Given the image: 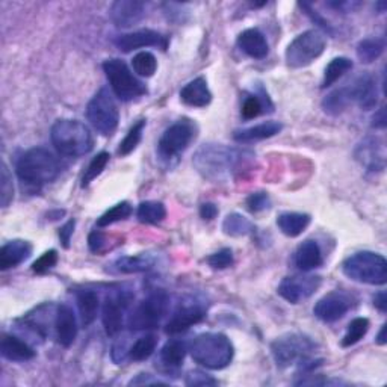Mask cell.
<instances>
[{
    "mask_svg": "<svg viewBox=\"0 0 387 387\" xmlns=\"http://www.w3.org/2000/svg\"><path fill=\"white\" fill-rule=\"evenodd\" d=\"M190 353L198 365L212 371H221L232 363L234 348L226 334L203 333L192 341Z\"/></svg>",
    "mask_w": 387,
    "mask_h": 387,
    "instance_id": "2",
    "label": "cell"
},
{
    "mask_svg": "<svg viewBox=\"0 0 387 387\" xmlns=\"http://www.w3.org/2000/svg\"><path fill=\"white\" fill-rule=\"evenodd\" d=\"M353 68V61L339 56L334 58L330 64L326 68V73H324V81H322V88H327V86H331L334 82H338L345 73Z\"/></svg>",
    "mask_w": 387,
    "mask_h": 387,
    "instance_id": "32",
    "label": "cell"
},
{
    "mask_svg": "<svg viewBox=\"0 0 387 387\" xmlns=\"http://www.w3.org/2000/svg\"><path fill=\"white\" fill-rule=\"evenodd\" d=\"M86 117L93 128L103 136H110L118 128L120 112L108 88L100 90L86 108Z\"/></svg>",
    "mask_w": 387,
    "mask_h": 387,
    "instance_id": "9",
    "label": "cell"
},
{
    "mask_svg": "<svg viewBox=\"0 0 387 387\" xmlns=\"http://www.w3.org/2000/svg\"><path fill=\"white\" fill-rule=\"evenodd\" d=\"M115 46L124 53H129L132 50L143 48V47H160L162 50H167L168 40L167 36L156 31L143 29L136 31L132 33H124L120 35L115 40Z\"/></svg>",
    "mask_w": 387,
    "mask_h": 387,
    "instance_id": "14",
    "label": "cell"
},
{
    "mask_svg": "<svg viewBox=\"0 0 387 387\" xmlns=\"http://www.w3.org/2000/svg\"><path fill=\"white\" fill-rule=\"evenodd\" d=\"M326 36L318 29H310L298 35L286 48V62L292 68L310 66L326 50Z\"/></svg>",
    "mask_w": 387,
    "mask_h": 387,
    "instance_id": "7",
    "label": "cell"
},
{
    "mask_svg": "<svg viewBox=\"0 0 387 387\" xmlns=\"http://www.w3.org/2000/svg\"><path fill=\"white\" fill-rule=\"evenodd\" d=\"M218 215V207L214 203H205L200 207V217L206 221L214 220Z\"/></svg>",
    "mask_w": 387,
    "mask_h": 387,
    "instance_id": "51",
    "label": "cell"
},
{
    "mask_svg": "<svg viewBox=\"0 0 387 387\" xmlns=\"http://www.w3.org/2000/svg\"><path fill=\"white\" fill-rule=\"evenodd\" d=\"M109 17L118 28H132L145 17V4L138 0H117L110 5Z\"/></svg>",
    "mask_w": 387,
    "mask_h": 387,
    "instance_id": "15",
    "label": "cell"
},
{
    "mask_svg": "<svg viewBox=\"0 0 387 387\" xmlns=\"http://www.w3.org/2000/svg\"><path fill=\"white\" fill-rule=\"evenodd\" d=\"M136 215L144 224H158L167 217V209L160 202H144L138 206Z\"/></svg>",
    "mask_w": 387,
    "mask_h": 387,
    "instance_id": "34",
    "label": "cell"
},
{
    "mask_svg": "<svg viewBox=\"0 0 387 387\" xmlns=\"http://www.w3.org/2000/svg\"><path fill=\"white\" fill-rule=\"evenodd\" d=\"M269 206H271V198L265 192H256L247 198V207L249 212H254V214L269 209Z\"/></svg>",
    "mask_w": 387,
    "mask_h": 387,
    "instance_id": "46",
    "label": "cell"
},
{
    "mask_svg": "<svg viewBox=\"0 0 387 387\" xmlns=\"http://www.w3.org/2000/svg\"><path fill=\"white\" fill-rule=\"evenodd\" d=\"M207 264L215 269H226L233 264V253L230 248H222L207 257Z\"/></svg>",
    "mask_w": 387,
    "mask_h": 387,
    "instance_id": "43",
    "label": "cell"
},
{
    "mask_svg": "<svg viewBox=\"0 0 387 387\" xmlns=\"http://www.w3.org/2000/svg\"><path fill=\"white\" fill-rule=\"evenodd\" d=\"M78 307L81 314V321L83 327H90L97 318V311L100 307L98 295L93 291H81L78 292Z\"/></svg>",
    "mask_w": 387,
    "mask_h": 387,
    "instance_id": "29",
    "label": "cell"
},
{
    "mask_svg": "<svg viewBox=\"0 0 387 387\" xmlns=\"http://www.w3.org/2000/svg\"><path fill=\"white\" fill-rule=\"evenodd\" d=\"M14 198V186H12V176L5 164H2V174H0V205L8 207Z\"/></svg>",
    "mask_w": 387,
    "mask_h": 387,
    "instance_id": "42",
    "label": "cell"
},
{
    "mask_svg": "<svg viewBox=\"0 0 387 387\" xmlns=\"http://www.w3.org/2000/svg\"><path fill=\"white\" fill-rule=\"evenodd\" d=\"M351 309V299L342 292H330L316 303L314 314L324 322H334Z\"/></svg>",
    "mask_w": 387,
    "mask_h": 387,
    "instance_id": "17",
    "label": "cell"
},
{
    "mask_svg": "<svg viewBox=\"0 0 387 387\" xmlns=\"http://www.w3.org/2000/svg\"><path fill=\"white\" fill-rule=\"evenodd\" d=\"M369 330V319L366 318H356L354 321L349 322L346 329V333L342 339V346H351L356 345L358 341L363 339V336Z\"/></svg>",
    "mask_w": 387,
    "mask_h": 387,
    "instance_id": "37",
    "label": "cell"
},
{
    "mask_svg": "<svg viewBox=\"0 0 387 387\" xmlns=\"http://www.w3.org/2000/svg\"><path fill=\"white\" fill-rule=\"evenodd\" d=\"M310 215L298 214V212H286L277 218V226L280 230L291 238H296L301 234L310 224Z\"/></svg>",
    "mask_w": 387,
    "mask_h": 387,
    "instance_id": "27",
    "label": "cell"
},
{
    "mask_svg": "<svg viewBox=\"0 0 387 387\" xmlns=\"http://www.w3.org/2000/svg\"><path fill=\"white\" fill-rule=\"evenodd\" d=\"M378 8H380V12H383V11L386 9V4H384V2H380V4H378Z\"/></svg>",
    "mask_w": 387,
    "mask_h": 387,
    "instance_id": "56",
    "label": "cell"
},
{
    "mask_svg": "<svg viewBox=\"0 0 387 387\" xmlns=\"http://www.w3.org/2000/svg\"><path fill=\"white\" fill-rule=\"evenodd\" d=\"M130 303V295L126 292H117L106 296L103 304V326L108 336H115L123 329V318Z\"/></svg>",
    "mask_w": 387,
    "mask_h": 387,
    "instance_id": "13",
    "label": "cell"
},
{
    "mask_svg": "<svg viewBox=\"0 0 387 387\" xmlns=\"http://www.w3.org/2000/svg\"><path fill=\"white\" fill-rule=\"evenodd\" d=\"M222 230L226 234L233 236V238H239V236H247L249 233H253L254 226L252 221L242 217L241 214H230L222 222Z\"/></svg>",
    "mask_w": 387,
    "mask_h": 387,
    "instance_id": "31",
    "label": "cell"
},
{
    "mask_svg": "<svg viewBox=\"0 0 387 387\" xmlns=\"http://www.w3.org/2000/svg\"><path fill=\"white\" fill-rule=\"evenodd\" d=\"M384 52V41L381 38H366L357 46V56L365 64H371Z\"/></svg>",
    "mask_w": 387,
    "mask_h": 387,
    "instance_id": "36",
    "label": "cell"
},
{
    "mask_svg": "<svg viewBox=\"0 0 387 387\" xmlns=\"http://www.w3.org/2000/svg\"><path fill=\"white\" fill-rule=\"evenodd\" d=\"M386 330H387V326L384 324V326H383L381 330H380V333H378V336H377V344H378V345H386V342H387Z\"/></svg>",
    "mask_w": 387,
    "mask_h": 387,
    "instance_id": "55",
    "label": "cell"
},
{
    "mask_svg": "<svg viewBox=\"0 0 387 387\" xmlns=\"http://www.w3.org/2000/svg\"><path fill=\"white\" fill-rule=\"evenodd\" d=\"M205 316H206V310L200 303H195V301L182 303L179 309L174 311V315L170 319V322L167 324L165 331L168 334L183 333L188 329H191L194 324H198Z\"/></svg>",
    "mask_w": 387,
    "mask_h": 387,
    "instance_id": "16",
    "label": "cell"
},
{
    "mask_svg": "<svg viewBox=\"0 0 387 387\" xmlns=\"http://www.w3.org/2000/svg\"><path fill=\"white\" fill-rule=\"evenodd\" d=\"M372 128L377 129H384L386 128V110L384 108H381L376 115L372 118Z\"/></svg>",
    "mask_w": 387,
    "mask_h": 387,
    "instance_id": "54",
    "label": "cell"
},
{
    "mask_svg": "<svg viewBox=\"0 0 387 387\" xmlns=\"http://www.w3.org/2000/svg\"><path fill=\"white\" fill-rule=\"evenodd\" d=\"M316 349V344L309 336L299 333H289L276 339L271 345V353L277 366L288 368L296 361L307 360L309 356Z\"/></svg>",
    "mask_w": 387,
    "mask_h": 387,
    "instance_id": "6",
    "label": "cell"
},
{
    "mask_svg": "<svg viewBox=\"0 0 387 387\" xmlns=\"http://www.w3.org/2000/svg\"><path fill=\"white\" fill-rule=\"evenodd\" d=\"M180 98L183 100V103L188 106L206 108L212 100V93L209 91L206 79L197 78L190 83H186L180 91Z\"/></svg>",
    "mask_w": 387,
    "mask_h": 387,
    "instance_id": "23",
    "label": "cell"
},
{
    "mask_svg": "<svg viewBox=\"0 0 387 387\" xmlns=\"http://www.w3.org/2000/svg\"><path fill=\"white\" fill-rule=\"evenodd\" d=\"M299 6H301V9H304V11H306V14H307V16H310V19L314 20L316 24H319L321 28H324V29H326V31L331 32L330 24H329L326 20H324V19H322V17L318 14L316 11H314V8H311L309 4H299Z\"/></svg>",
    "mask_w": 387,
    "mask_h": 387,
    "instance_id": "50",
    "label": "cell"
},
{
    "mask_svg": "<svg viewBox=\"0 0 387 387\" xmlns=\"http://www.w3.org/2000/svg\"><path fill=\"white\" fill-rule=\"evenodd\" d=\"M356 158L368 171H383L386 155L383 143L378 138H366L356 150Z\"/></svg>",
    "mask_w": 387,
    "mask_h": 387,
    "instance_id": "19",
    "label": "cell"
},
{
    "mask_svg": "<svg viewBox=\"0 0 387 387\" xmlns=\"http://www.w3.org/2000/svg\"><path fill=\"white\" fill-rule=\"evenodd\" d=\"M321 286V277L318 276H295L286 277L279 286V295L291 304H298L301 299L314 295Z\"/></svg>",
    "mask_w": 387,
    "mask_h": 387,
    "instance_id": "12",
    "label": "cell"
},
{
    "mask_svg": "<svg viewBox=\"0 0 387 387\" xmlns=\"http://www.w3.org/2000/svg\"><path fill=\"white\" fill-rule=\"evenodd\" d=\"M32 254V245L28 241L14 239L6 242L0 248V269L6 271L16 268L24 260H28Z\"/></svg>",
    "mask_w": 387,
    "mask_h": 387,
    "instance_id": "20",
    "label": "cell"
},
{
    "mask_svg": "<svg viewBox=\"0 0 387 387\" xmlns=\"http://www.w3.org/2000/svg\"><path fill=\"white\" fill-rule=\"evenodd\" d=\"M56 158L43 147H35L21 155L17 162V176L21 182L32 186H43L59 176Z\"/></svg>",
    "mask_w": 387,
    "mask_h": 387,
    "instance_id": "4",
    "label": "cell"
},
{
    "mask_svg": "<svg viewBox=\"0 0 387 387\" xmlns=\"http://www.w3.org/2000/svg\"><path fill=\"white\" fill-rule=\"evenodd\" d=\"M103 70L114 94L123 100V102H130V100L147 94L145 85L133 76V73L126 66V62L121 59H108L103 64Z\"/></svg>",
    "mask_w": 387,
    "mask_h": 387,
    "instance_id": "8",
    "label": "cell"
},
{
    "mask_svg": "<svg viewBox=\"0 0 387 387\" xmlns=\"http://www.w3.org/2000/svg\"><path fill=\"white\" fill-rule=\"evenodd\" d=\"M351 103H354L353 94L351 90H349V85H346L342 86V88L331 91L326 98H324L322 108L330 115H339Z\"/></svg>",
    "mask_w": 387,
    "mask_h": 387,
    "instance_id": "28",
    "label": "cell"
},
{
    "mask_svg": "<svg viewBox=\"0 0 387 387\" xmlns=\"http://www.w3.org/2000/svg\"><path fill=\"white\" fill-rule=\"evenodd\" d=\"M186 356V346L180 341H170L160 351V360L168 368H179Z\"/></svg>",
    "mask_w": 387,
    "mask_h": 387,
    "instance_id": "33",
    "label": "cell"
},
{
    "mask_svg": "<svg viewBox=\"0 0 387 387\" xmlns=\"http://www.w3.org/2000/svg\"><path fill=\"white\" fill-rule=\"evenodd\" d=\"M322 253L316 241H306L295 252V265L301 271H310L321 267Z\"/></svg>",
    "mask_w": 387,
    "mask_h": 387,
    "instance_id": "26",
    "label": "cell"
},
{
    "mask_svg": "<svg viewBox=\"0 0 387 387\" xmlns=\"http://www.w3.org/2000/svg\"><path fill=\"white\" fill-rule=\"evenodd\" d=\"M373 306H376L380 311H383V314H386L387 311V296H386L384 291L378 292L376 296H373Z\"/></svg>",
    "mask_w": 387,
    "mask_h": 387,
    "instance_id": "53",
    "label": "cell"
},
{
    "mask_svg": "<svg viewBox=\"0 0 387 387\" xmlns=\"http://www.w3.org/2000/svg\"><path fill=\"white\" fill-rule=\"evenodd\" d=\"M0 353L11 361H28L35 357L33 348L12 334H4L0 341Z\"/></svg>",
    "mask_w": 387,
    "mask_h": 387,
    "instance_id": "25",
    "label": "cell"
},
{
    "mask_svg": "<svg viewBox=\"0 0 387 387\" xmlns=\"http://www.w3.org/2000/svg\"><path fill=\"white\" fill-rule=\"evenodd\" d=\"M150 377H152V376H150V373H140V376L136 377L135 380H132L129 384L130 386H136V384H164L162 381L152 380Z\"/></svg>",
    "mask_w": 387,
    "mask_h": 387,
    "instance_id": "52",
    "label": "cell"
},
{
    "mask_svg": "<svg viewBox=\"0 0 387 387\" xmlns=\"http://www.w3.org/2000/svg\"><path fill=\"white\" fill-rule=\"evenodd\" d=\"M245 152L222 144H205L197 150L194 165L203 177L212 182H222L242 164Z\"/></svg>",
    "mask_w": 387,
    "mask_h": 387,
    "instance_id": "1",
    "label": "cell"
},
{
    "mask_svg": "<svg viewBox=\"0 0 387 387\" xmlns=\"http://www.w3.org/2000/svg\"><path fill=\"white\" fill-rule=\"evenodd\" d=\"M195 136V126L190 120H180L170 126L159 140V153L165 159L185 152Z\"/></svg>",
    "mask_w": 387,
    "mask_h": 387,
    "instance_id": "11",
    "label": "cell"
},
{
    "mask_svg": "<svg viewBox=\"0 0 387 387\" xmlns=\"http://www.w3.org/2000/svg\"><path fill=\"white\" fill-rule=\"evenodd\" d=\"M349 90L353 94V102L358 103L361 109H372L377 105V85L371 74H361L349 85Z\"/></svg>",
    "mask_w": 387,
    "mask_h": 387,
    "instance_id": "21",
    "label": "cell"
},
{
    "mask_svg": "<svg viewBox=\"0 0 387 387\" xmlns=\"http://www.w3.org/2000/svg\"><path fill=\"white\" fill-rule=\"evenodd\" d=\"M185 383L186 386H215L217 380L206 376V373L202 371H192L186 376Z\"/></svg>",
    "mask_w": 387,
    "mask_h": 387,
    "instance_id": "47",
    "label": "cell"
},
{
    "mask_svg": "<svg viewBox=\"0 0 387 387\" xmlns=\"http://www.w3.org/2000/svg\"><path fill=\"white\" fill-rule=\"evenodd\" d=\"M170 306V298L165 292L152 294L144 301L135 307L129 316L128 326L130 330H152L156 329L160 321L164 319Z\"/></svg>",
    "mask_w": 387,
    "mask_h": 387,
    "instance_id": "10",
    "label": "cell"
},
{
    "mask_svg": "<svg viewBox=\"0 0 387 387\" xmlns=\"http://www.w3.org/2000/svg\"><path fill=\"white\" fill-rule=\"evenodd\" d=\"M155 259L150 254H136V256H123L115 260V269L121 274H138L152 269Z\"/></svg>",
    "mask_w": 387,
    "mask_h": 387,
    "instance_id": "30",
    "label": "cell"
},
{
    "mask_svg": "<svg viewBox=\"0 0 387 387\" xmlns=\"http://www.w3.org/2000/svg\"><path fill=\"white\" fill-rule=\"evenodd\" d=\"M50 138L58 152L68 158L88 155L94 147L91 130L78 120H58L50 130Z\"/></svg>",
    "mask_w": 387,
    "mask_h": 387,
    "instance_id": "3",
    "label": "cell"
},
{
    "mask_svg": "<svg viewBox=\"0 0 387 387\" xmlns=\"http://www.w3.org/2000/svg\"><path fill=\"white\" fill-rule=\"evenodd\" d=\"M55 331L56 339L62 346H71L78 336V321L71 307L61 304L55 314Z\"/></svg>",
    "mask_w": 387,
    "mask_h": 387,
    "instance_id": "18",
    "label": "cell"
},
{
    "mask_svg": "<svg viewBox=\"0 0 387 387\" xmlns=\"http://www.w3.org/2000/svg\"><path fill=\"white\" fill-rule=\"evenodd\" d=\"M109 153L106 152H102L98 153L93 160L91 164L88 165V168H86L83 177H82V188H85V186H88L94 179H97L100 174L103 172V170L106 168L108 162H109Z\"/></svg>",
    "mask_w": 387,
    "mask_h": 387,
    "instance_id": "41",
    "label": "cell"
},
{
    "mask_svg": "<svg viewBox=\"0 0 387 387\" xmlns=\"http://www.w3.org/2000/svg\"><path fill=\"white\" fill-rule=\"evenodd\" d=\"M264 112V103L257 96H249L245 98L242 105V117L247 120H252L259 117Z\"/></svg>",
    "mask_w": 387,
    "mask_h": 387,
    "instance_id": "44",
    "label": "cell"
},
{
    "mask_svg": "<svg viewBox=\"0 0 387 387\" xmlns=\"http://www.w3.org/2000/svg\"><path fill=\"white\" fill-rule=\"evenodd\" d=\"M74 226H76V221L74 220H70L68 222H66L64 226L61 227L59 230V238H61V242L62 245H64L66 248L70 247V239L73 236V232H74Z\"/></svg>",
    "mask_w": 387,
    "mask_h": 387,
    "instance_id": "49",
    "label": "cell"
},
{
    "mask_svg": "<svg viewBox=\"0 0 387 387\" xmlns=\"http://www.w3.org/2000/svg\"><path fill=\"white\" fill-rule=\"evenodd\" d=\"M58 262V253L55 249H50V252H46L40 259H36L32 265L33 272L36 274H44L48 269H52Z\"/></svg>",
    "mask_w": 387,
    "mask_h": 387,
    "instance_id": "45",
    "label": "cell"
},
{
    "mask_svg": "<svg viewBox=\"0 0 387 387\" xmlns=\"http://www.w3.org/2000/svg\"><path fill=\"white\" fill-rule=\"evenodd\" d=\"M88 247L93 253H102L106 247V236L102 232L94 230L88 238Z\"/></svg>",
    "mask_w": 387,
    "mask_h": 387,
    "instance_id": "48",
    "label": "cell"
},
{
    "mask_svg": "<svg viewBox=\"0 0 387 387\" xmlns=\"http://www.w3.org/2000/svg\"><path fill=\"white\" fill-rule=\"evenodd\" d=\"M130 215H132V206L128 202H123V203L115 205L114 207H110L109 210H106L105 214L98 218L97 226L108 227V226H110V224L129 218Z\"/></svg>",
    "mask_w": 387,
    "mask_h": 387,
    "instance_id": "39",
    "label": "cell"
},
{
    "mask_svg": "<svg viewBox=\"0 0 387 387\" xmlns=\"http://www.w3.org/2000/svg\"><path fill=\"white\" fill-rule=\"evenodd\" d=\"M342 269L348 279L358 283L383 286L387 282V262L378 253L360 252L349 256Z\"/></svg>",
    "mask_w": 387,
    "mask_h": 387,
    "instance_id": "5",
    "label": "cell"
},
{
    "mask_svg": "<svg viewBox=\"0 0 387 387\" xmlns=\"http://www.w3.org/2000/svg\"><path fill=\"white\" fill-rule=\"evenodd\" d=\"M238 46L244 53L254 59H264L269 52L265 35L259 29H247L238 36Z\"/></svg>",
    "mask_w": 387,
    "mask_h": 387,
    "instance_id": "22",
    "label": "cell"
},
{
    "mask_svg": "<svg viewBox=\"0 0 387 387\" xmlns=\"http://www.w3.org/2000/svg\"><path fill=\"white\" fill-rule=\"evenodd\" d=\"M144 128H145V120H140L138 123L133 124V128L129 130L126 138H124L120 144V148H118L120 156H128L133 152L136 147H138V144L141 143V138H143Z\"/></svg>",
    "mask_w": 387,
    "mask_h": 387,
    "instance_id": "40",
    "label": "cell"
},
{
    "mask_svg": "<svg viewBox=\"0 0 387 387\" xmlns=\"http://www.w3.org/2000/svg\"><path fill=\"white\" fill-rule=\"evenodd\" d=\"M283 129V124L279 121H267L257 124V126L253 128H247L242 130H236L233 133V140L238 143H254V141H262L267 138H272L277 133H280Z\"/></svg>",
    "mask_w": 387,
    "mask_h": 387,
    "instance_id": "24",
    "label": "cell"
},
{
    "mask_svg": "<svg viewBox=\"0 0 387 387\" xmlns=\"http://www.w3.org/2000/svg\"><path fill=\"white\" fill-rule=\"evenodd\" d=\"M132 66L136 74H140L143 78H152L158 70V61L153 53L140 52L133 56Z\"/></svg>",
    "mask_w": 387,
    "mask_h": 387,
    "instance_id": "38",
    "label": "cell"
},
{
    "mask_svg": "<svg viewBox=\"0 0 387 387\" xmlns=\"http://www.w3.org/2000/svg\"><path fill=\"white\" fill-rule=\"evenodd\" d=\"M158 345V339L156 336L153 334H147L144 338H140L136 341L130 348H129V354L128 358L133 360V361H143L147 360L150 356L155 353Z\"/></svg>",
    "mask_w": 387,
    "mask_h": 387,
    "instance_id": "35",
    "label": "cell"
}]
</instances>
